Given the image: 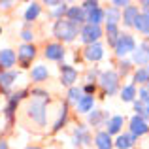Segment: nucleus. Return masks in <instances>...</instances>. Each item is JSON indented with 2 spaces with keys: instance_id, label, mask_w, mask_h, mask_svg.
Segmentation results:
<instances>
[{
  "instance_id": "nucleus-15",
  "label": "nucleus",
  "mask_w": 149,
  "mask_h": 149,
  "mask_svg": "<svg viewBox=\"0 0 149 149\" xmlns=\"http://www.w3.org/2000/svg\"><path fill=\"white\" fill-rule=\"evenodd\" d=\"M17 62V55L11 49H2L0 51V68L2 70H11Z\"/></svg>"
},
{
  "instance_id": "nucleus-21",
  "label": "nucleus",
  "mask_w": 149,
  "mask_h": 149,
  "mask_svg": "<svg viewBox=\"0 0 149 149\" xmlns=\"http://www.w3.org/2000/svg\"><path fill=\"white\" fill-rule=\"evenodd\" d=\"M108 123V113L102 111V109H93L91 113H89V123L93 125V127H102V123Z\"/></svg>"
},
{
  "instance_id": "nucleus-36",
  "label": "nucleus",
  "mask_w": 149,
  "mask_h": 149,
  "mask_svg": "<svg viewBox=\"0 0 149 149\" xmlns=\"http://www.w3.org/2000/svg\"><path fill=\"white\" fill-rule=\"evenodd\" d=\"M121 68H119V76H127L128 74V70H130V62L128 61H121Z\"/></svg>"
},
{
  "instance_id": "nucleus-38",
  "label": "nucleus",
  "mask_w": 149,
  "mask_h": 149,
  "mask_svg": "<svg viewBox=\"0 0 149 149\" xmlns=\"http://www.w3.org/2000/svg\"><path fill=\"white\" fill-rule=\"evenodd\" d=\"M21 38H23V40H25V42H32V38H34V34H32V30H29V29H25V30H23V32H21Z\"/></svg>"
},
{
  "instance_id": "nucleus-37",
  "label": "nucleus",
  "mask_w": 149,
  "mask_h": 149,
  "mask_svg": "<svg viewBox=\"0 0 149 149\" xmlns=\"http://www.w3.org/2000/svg\"><path fill=\"white\" fill-rule=\"evenodd\" d=\"M111 6L117 8V10H121V8H128V6H130V2H128V0H113Z\"/></svg>"
},
{
  "instance_id": "nucleus-5",
  "label": "nucleus",
  "mask_w": 149,
  "mask_h": 149,
  "mask_svg": "<svg viewBox=\"0 0 149 149\" xmlns=\"http://www.w3.org/2000/svg\"><path fill=\"white\" fill-rule=\"evenodd\" d=\"M100 36H102V29H100V26H95V25H85L83 29L79 30L81 42H83V44H87V45L96 44Z\"/></svg>"
},
{
  "instance_id": "nucleus-16",
  "label": "nucleus",
  "mask_w": 149,
  "mask_h": 149,
  "mask_svg": "<svg viewBox=\"0 0 149 149\" xmlns=\"http://www.w3.org/2000/svg\"><path fill=\"white\" fill-rule=\"evenodd\" d=\"M123 123H125V117L123 115H113V117H109L108 119V134L111 136V134H119L121 132V128H123Z\"/></svg>"
},
{
  "instance_id": "nucleus-11",
  "label": "nucleus",
  "mask_w": 149,
  "mask_h": 149,
  "mask_svg": "<svg viewBox=\"0 0 149 149\" xmlns=\"http://www.w3.org/2000/svg\"><path fill=\"white\" fill-rule=\"evenodd\" d=\"M64 47H62V44H47L45 45V51H44V55H45V58L47 61H62V57H64Z\"/></svg>"
},
{
  "instance_id": "nucleus-7",
  "label": "nucleus",
  "mask_w": 149,
  "mask_h": 149,
  "mask_svg": "<svg viewBox=\"0 0 149 149\" xmlns=\"http://www.w3.org/2000/svg\"><path fill=\"white\" fill-rule=\"evenodd\" d=\"M34 57H36V47H34V44H23L17 51V61L23 64V68H26V66L32 62Z\"/></svg>"
},
{
  "instance_id": "nucleus-13",
  "label": "nucleus",
  "mask_w": 149,
  "mask_h": 149,
  "mask_svg": "<svg viewBox=\"0 0 149 149\" xmlns=\"http://www.w3.org/2000/svg\"><path fill=\"white\" fill-rule=\"evenodd\" d=\"M83 57L87 58V61H91V62H96V61H100L102 57H104V47L96 42V44H91V45H87V47L83 49Z\"/></svg>"
},
{
  "instance_id": "nucleus-18",
  "label": "nucleus",
  "mask_w": 149,
  "mask_h": 149,
  "mask_svg": "<svg viewBox=\"0 0 149 149\" xmlns=\"http://www.w3.org/2000/svg\"><path fill=\"white\" fill-rule=\"evenodd\" d=\"M134 143H136V136H132L130 132H128V134H119L117 136V140L113 142V146L117 149H130Z\"/></svg>"
},
{
  "instance_id": "nucleus-10",
  "label": "nucleus",
  "mask_w": 149,
  "mask_h": 149,
  "mask_svg": "<svg viewBox=\"0 0 149 149\" xmlns=\"http://www.w3.org/2000/svg\"><path fill=\"white\" fill-rule=\"evenodd\" d=\"M74 143L76 146H91V132L85 125H77L74 130Z\"/></svg>"
},
{
  "instance_id": "nucleus-19",
  "label": "nucleus",
  "mask_w": 149,
  "mask_h": 149,
  "mask_svg": "<svg viewBox=\"0 0 149 149\" xmlns=\"http://www.w3.org/2000/svg\"><path fill=\"white\" fill-rule=\"evenodd\" d=\"M95 146L96 149H111L113 147V142H111V136L108 134L106 130H100L95 138Z\"/></svg>"
},
{
  "instance_id": "nucleus-44",
  "label": "nucleus",
  "mask_w": 149,
  "mask_h": 149,
  "mask_svg": "<svg viewBox=\"0 0 149 149\" xmlns=\"http://www.w3.org/2000/svg\"><path fill=\"white\" fill-rule=\"evenodd\" d=\"M0 8H4V10H8V8H11V2H0Z\"/></svg>"
},
{
  "instance_id": "nucleus-23",
  "label": "nucleus",
  "mask_w": 149,
  "mask_h": 149,
  "mask_svg": "<svg viewBox=\"0 0 149 149\" xmlns=\"http://www.w3.org/2000/svg\"><path fill=\"white\" fill-rule=\"evenodd\" d=\"M106 38H108V44L115 47V44L119 42V38H121L119 26H117V25H106Z\"/></svg>"
},
{
  "instance_id": "nucleus-46",
  "label": "nucleus",
  "mask_w": 149,
  "mask_h": 149,
  "mask_svg": "<svg viewBox=\"0 0 149 149\" xmlns=\"http://www.w3.org/2000/svg\"><path fill=\"white\" fill-rule=\"evenodd\" d=\"M26 149H40V147H26Z\"/></svg>"
},
{
  "instance_id": "nucleus-28",
  "label": "nucleus",
  "mask_w": 149,
  "mask_h": 149,
  "mask_svg": "<svg viewBox=\"0 0 149 149\" xmlns=\"http://www.w3.org/2000/svg\"><path fill=\"white\" fill-rule=\"evenodd\" d=\"M66 121H68V106L62 104L61 113H58V119L55 121V125H53V132H58V130H61V128L66 125Z\"/></svg>"
},
{
  "instance_id": "nucleus-33",
  "label": "nucleus",
  "mask_w": 149,
  "mask_h": 149,
  "mask_svg": "<svg viewBox=\"0 0 149 149\" xmlns=\"http://www.w3.org/2000/svg\"><path fill=\"white\" fill-rule=\"evenodd\" d=\"M138 95H140V102H143V104H149V83L140 87Z\"/></svg>"
},
{
  "instance_id": "nucleus-1",
  "label": "nucleus",
  "mask_w": 149,
  "mask_h": 149,
  "mask_svg": "<svg viewBox=\"0 0 149 149\" xmlns=\"http://www.w3.org/2000/svg\"><path fill=\"white\" fill-rule=\"evenodd\" d=\"M77 32H79V25L68 21V19H57L53 25V36L57 40H62V42L76 40Z\"/></svg>"
},
{
  "instance_id": "nucleus-8",
  "label": "nucleus",
  "mask_w": 149,
  "mask_h": 149,
  "mask_svg": "<svg viewBox=\"0 0 149 149\" xmlns=\"http://www.w3.org/2000/svg\"><path fill=\"white\" fill-rule=\"evenodd\" d=\"M26 96V91H19V93H13V95H10V100H8V106H6V109H4V113H6V119L10 121H13V113H15V109H17V104L21 102L23 98Z\"/></svg>"
},
{
  "instance_id": "nucleus-24",
  "label": "nucleus",
  "mask_w": 149,
  "mask_h": 149,
  "mask_svg": "<svg viewBox=\"0 0 149 149\" xmlns=\"http://www.w3.org/2000/svg\"><path fill=\"white\" fill-rule=\"evenodd\" d=\"M134 29H138L142 34H146V36H149V15L146 13H140L138 17H136V21H134Z\"/></svg>"
},
{
  "instance_id": "nucleus-27",
  "label": "nucleus",
  "mask_w": 149,
  "mask_h": 149,
  "mask_svg": "<svg viewBox=\"0 0 149 149\" xmlns=\"http://www.w3.org/2000/svg\"><path fill=\"white\" fill-rule=\"evenodd\" d=\"M104 19H106V25H117L121 21V11L111 6L104 11Z\"/></svg>"
},
{
  "instance_id": "nucleus-2",
  "label": "nucleus",
  "mask_w": 149,
  "mask_h": 149,
  "mask_svg": "<svg viewBox=\"0 0 149 149\" xmlns=\"http://www.w3.org/2000/svg\"><path fill=\"white\" fill-rule=\"evenodd\" d=\"M98 83H100V87L104 89V93L108 96L115 95V93L119 91V74L113 72V70H106V72L100 74Z\"/></svg>"
},
{
  "instance_id": "nucleus-3",
  "label": "nucleus",
  "mask_w": 149,
  "mask_h": 149,
  "mask_svg": "<svg viewBox=\"0 0 149 149\" xmlns=\"http://www.w3.org/2000/svg\"><path fill=\"white\" fill-rule=\"evenodd\" d=\"M29 115L40 127H45V121H47V102L40 100V98H34L29 106Z\"/></svg>"
},
{
  "instance_id": "nucleus-14",
  "label": "nucleus",
  "mask_w": 149,
  "mask_h": 149,
  "mask_svg": "<svg viewBox=\"0 0 149 149\" xmlns=\"http://www.w3.org/2000/svg\"><path fill=\"white\" fill-rule=\"evenodd\" d=\"M149 132V127H147V123L142 119V117H138V115H134L130 119V134L132 136H143V134H147Z\"/></svg>"
},
{
  "instance_id": "nucleus-42",
  "label": "nucleus",
  "mask_w": 149,
  "mask_h": 149,
  "mask_svg": "<svg viewBox=\"0 0 149 149\" xmlns=\"http://www.w3.org/2000/svg\"><path fill=\"white\" fill-rule=\"evenodd\" d=\"M142 10H143L146 15H149V0H143V2H142Z\"/></svg>"
},
{
  "instance_id": "nucleus-6",
  "label": "nucleus",
  "mask_w": 149,
  "mask_h": 149,
  "mask_svg": "<svg viewBox=\"0 0 149 149\" xmlns=\"http://www.w3.org/2000/svg\"><path fill=\"white\" fill-rule=\"evenodd\" d=\"M58 70H61V83L68 89L74 87V83L77 81V70L70 64H61Z\"/></svg>"
},
{
  "instance_id": "nucleus-9",
  "label": "nucleus",
  "mask_w": 149,
  "mask_h": 149,
  "mask_svg": "<svg viewBox=\"0 0 149 149\" xmlns=\"http://www.w3.org/2000/svg\"><path fill=\"white\" fill-rule=\"evenodd\" d=\"M132 62L142 64V66H147L149 64V47H147L146 42H142V44L134 49V53H132Z\"/></svg>"
},
{
  "instance_id": "nucleus-32",
  "label": "nucleus",
  "mask_w": 149,
  "mask_h": 149,
  "mask_svg": "<svg viewBox=\"0 0 149 149\" xmlns=\"http://www.w3.org/2000/svg\"><path fill=\"white\" fill-rule=\"evenodd\" d=\"M81 96H83V89H81V87H70L68 89V102L77 104Z\"/></svg>"
},
{
  "instance_id": "nucleus-30",
  "label": "nucleus",
  "mask_w": 149,
  "mask_h": 149,
  "mask_svg": "<svg viewBox=\"0 0 149 149\" xmlns=\"http://www.w3.org/2000/svg\"><path fill=\"white\" fill-rule=\"evenodd\" d=\"M40 15V4L38 2H32V4H29V8H26V11H25V19H26V23H32V21H36V17Z\"/></svg>"
},
{
  "instance_id": "nucleus-31",
  "label": "nucleus",
  "mask_w": 149,
  "mask_h": 149,
  "mask_svg": "<svg viewBox=\"0 0 149 149\" xmlns=\"http://www.w3.org/2000/svg\"><path fill=\"white\" fill-rule=\"evenodd\" d=\"M134 96H136V87L134 85L123 87V91H121V100L123 102H134Z\"/></svg>"
},
{
  "instance_id": "nucleus-47",
  "label": "nucleus",
  "mask_w": 149,
  "mask_h": 149,
  "mask_svg": "<svg viewBox=\"0 0 149 149\" xmlns=\"http://www.w3.org/2000/svg\"><path fill=\"white\" fill-rule=\"evenodd\" d=\"M0 30H2V29H0Z\"/></svg>"
},
{
  "instance_id": "nucleus-40",
  "label": "nucleus",
  "mask_w": 149,
  "mask_h": 149,
  "mask_svg": "<svg viewBox=\"0 0 149 149\" xmlns=\"http://www.w3.org/2000/svg\"><path fill=\"white\" fill-rule=\"evenodd\" d=\"M138 117H142V119L146 121V123L149 121V104H143V109H142V113H140Z\"/></svg>"
},
{
  "instance_id": "nucleus-4",
  "label": "nucleus",
  "mask_w": 149,
  "mask_h": 149,
  "mask_svg": "<svg viewBox=\"0 0 149 149\" xmlns=\"http://www.w3.org/2000/svg\"><path fill=\"white\" fill-rule=\"evenodd\" d=\"M134 49H136V40L130 36V34H121V38H119V42L115 44V55L119 58H123L125 55H128V53H134Z\"/></svg>"
},
{
  "instance_id": "nucleus-29",
  "label": "nucleus",
  "mask_w": 149,
  "mask_h": 149,
  "mask_svg": "<svg viewBox=\"0 0 149 149\" xmlns=\"http://www.w3.org/2000/svg\"><path fill=\"white\" fill-rule=\"evenodd\" d=\"M134 81L140 83V85H147L149 83V64L136 70V72H134Z\"/></svg>"
},
{
  "instance_id": "nucleus-22",
  "label": "nucleus",
  "mask_w": 149,
  "mask_h": 149,
  "mask_svg": "<svg viewBox=\"0 0 149 149\" xmlns=\"http://www.w3.org/2000/svg\"><path fill=\"white\" fill-rule=\"evenodd\" d=\"M138 15H140V10H138L136 6H128V8H125V11H123V23H125L127 26H132Z\"/></svg>"
},
{
  "instance_id": "nucleus-26",
  "label": "nucleus",
  "mask_w": 149,
  "mask_h": 149,
  "mask_svg": "<svg viewBox=\"0 0 149 149\" xmlns=\"http://www.w3.org/2000/svg\"><path fill=\"white\" fill-rule=\"evenodd\" d=\"M102 21H104V10H102V8H96V10H93V11L87 13V25L100 26Z\"/></svg>"
},
{
  "instance_id": "nucleus-39",
  "label": "nucleus",
  "mask_w": 149,
  "mask_h": 149,
  "mask_svg": "<svg viewBox=\"0 0 149 149\" xmlns=\"http://www.w3.org/2000/svg\"><path fill=\"white\" fill-rule=\"evenodd\" d=\"M95 83H87V85H85V87H83V93H85V95H89V96H93V95H95Z\"/></svg>"
},
{
  "instance_id": "nucleus-43",
  "label": "nucleus",
  "mask_w": 149,
  "mask_h": 149,
  "mask_svg": "<svg viewBox=\"0 0 149 149\" xmlns=\"http://www.w3.org/2000/svg\"><path fill=\"white\" fill-rule=\"evenodd\" d=\"M62 2H58V0H47L45 2V6H61Z\"/></svg>"
},
{
  "instance_id": "nucleus-41",
  "label": "nucleus",
  "mask_w": 149,
  "mask_h": 149,
  "mask_svg": "<svg viewBox=\"0 0 149 149\" xmlns=\"http://www.w3.org/2000/svg\"><path fill=\"white\" fill-rule=\"evenodd\" d=\"M142 109H143V102L134 100V111H138V115H140V113H142Z\"/></svg>"
},
{
  "instance_id": "nucleus-12",
  "label": "nucleus",
  "mask_w": 149,
  "mask_h": 149,
  "mask_svg": "<svg viewBox=\"0 0 149 149\" xmlns=\"http://www.w3.org/2000/svg\"><path fill=\"white\" fill-rule=\"evenodd\" d=\"M66 19L76 23V25H81L83 21H87V13H85V10L81 6H70L66 10Z\"/></svg>"
},
{
  "instance_id": "nucleus-45",
  "label": "nucleus",
  "mask_w": 149,
  "mask_h": 149,
  "mask_svg": "<svg viewBox=\"0 0 149 149\" xmlns=\"http://www.w3.org/2000/svg\"><path fill=\"white\" fill-rule=\"evenodd\" d=\"M0 149H10V147H8V142L2 140V138H0Z\"/></svg>"
},
{
  "instance_id": "nucleus-25",
  "label": "nucleus",
  "mask_w": 149,
  "mask_h": 149,
  "mask_svg": "<svg viewBox=\"0 0 149 149\" xmlns=\"http://www.w3.org/2000/svg\"><path fill=\"white\" fill-rule=\"evenodd\" d=\"M49 77V70L47 66L44 64H38L32 68V81H36V83H40V81H45Z\"/></svg>"
},
{
  "instance_id": "nucleus-20",
  "label": "nucleus",
  "mask_w": 149,
  "mask_h": 149,
  "mask_svg": "<svg viewBox=\"0 0 149 149\" xmlns=\"http://www.w3.org/2000/svg\"><path fill=\"white\" fill-rule=\"evenodd\" d=\"M76 106H77V111H79V113H89V111H93V106H95V96L83 95Z\"/></svg>"
},
{
  "instance_id": "nucleus-34",
  "label": "nucleus",
  "mask_w": 149,
  "mask_h": 149,
  "mask_svg": "<svg viewBox=\"0 0 149 149\" xmlns=\"http://www.w3.org/2000/svg\"><path fill=\"white\" fill-rule=\"evenodd\" d=\"M81 8L85 10V13H89V11H93V10H96V8H100V4L96 2V0H87V2L81 4Z\"/></svg>"
},
{
  "instance_id": "nucleus-17",
  "label": "nucleus",
  "mask_w": 149,
  "mask_h": 149,
  "mask_svg": "<svg viewBox=\"0 0 149 149\" xmlns=\"http://www.w3.org/2000/svg\"><path fill=\"white\" fill-rule=\"evenodd\" d=\"M19 74L15 72V70H2L0 68V87L2 89H8L13 85V81L17 79Z\"/></svg>"
},
{
  "instance_id": "nucleus-35",
  "label": "nucleus",
  "mask_w": 149,
  "mask_h": 149,
  "mask_svg": "<svg viewBox=\"0 0 149 149\" xmlns=\"http://www.w3.org/2000/svg\"><path fill=\"white\" fill-rule=\"evenodd\" d=\"M66 10H68V8H66V4L62 2L61 6L57 8V10L53 11V17H58V19H62V15H66Z\"/></svg>"
}]
</instances>
